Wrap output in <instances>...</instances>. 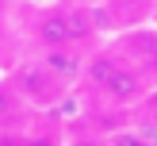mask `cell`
<instances>
[{
  "instance_id": "6da1fadb",
  "label": "cell",
  "mask_w": 157,
  "mask_h": 146,
  "mask_svg": "<svg viewBox=\"0 0 157 146\" xmlns=\"http://www.w3.org/2000/svg\"><path fill=\"white\" fill-rule=\"evenodd\" d=\"M84 73H88V81L96 85L107 100H115V104H130V100H138L146 92L142 73H138L134 65H127V61H119L115 54H96V58L84 65Z\"/></svg>"
},
{
  "instance_id": "7a4b0ae2",
  "label": "cell",
  "mask_w": 157,
  "mask_h": 146,
  "mask_svg": "<svg viewBox=\"0 0 157 146\" xmlns=\"http://www.w3.org/2000/svg\"><path fill=\"white\" fill-rule=\"evenodd\" d=\"M12 89L19 92L23 100H31V104H54V100L65 92V85H61L42 61H31V65H19L12 73Z\"/></svg>"
},
{
  "instance_id": "3957f363",
  "label": "cell",
  "mask_w": 157,
  "mask_h": 146,
  "mask_svg": "<svg viewBox=\"0 0 157 146\" xmlns=\"http://www.w3.org/2000/svg\"><path fill=\"white\" fill-rule=\"evenodd\" d=\"M35 42L42 46V50H54V46H77L73 35H69L65 8H50V12L38 15V23H35Z\"/></svg>"
},
{
  "instance_id": "277c9868",
  "label": "cell",
  "mask_w": 157,
  "mask_h": 146,
  "mask_svg": "<svg viewBox=\"0 0 157 146\" xmlns=\"http://www.w3.org/2000/svg\"><path fill=\"white\" fill-rule=\"evenodd\" d=\"M38 61H42V65L50 69L61 85L77 81V77L84 73V58L77 54V46H54V50H42V58H38Z\"/></svg>"
},
{
  "instance_id": "5b68a950",
  "label": "cell",
  "mask_w": 157,
  "mask_h": 146,
  "mask_svg": "<svg viewBox=\"0 0 157 146\" xmlns=\"http://www.w3.org/2000/svg\"><path fill=\"white\" fill-rule=\"evenodd\" d=\"M23 104H27V100L12 89V81L0 85V127H4V123H12V119H19V115H23Z\"/></svg>"
},
{
  "instance_id": "8992f818",
  "label": "cell",
  "mask_w": 157,
  "mask_h": 146,
  "mask_svg": "<svg viewBox=\"0 0 157 146\" xmlns=\"http://www.w3.org/2000/svg\"><path fill=\"white\" fill-rule=\"evenodd\" d=\"M111 146H150L138 131H119V135H111Z\"/></svg>"
}]
</instances>
